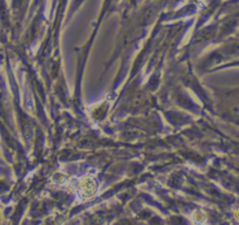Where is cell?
Instances as JSON below:
<instances>
[{
  "label": "cell",
  "mask_w": 239,
  "mask_h": 225,
  "mask_svg": "<svg viewBox=\"0 0 239 225\" xmlns=\"http://www.w3.org/2000/svg\"><path fill=\"white\" fill-rule=\"evenodd\" d=\"M96 190H98V183L93 176L86 175L80 179L78 191H79L81 198L89 199V198L94 197L96 193Z\"/></svg>",
  "instance_id": "1"
}]
</instances>
